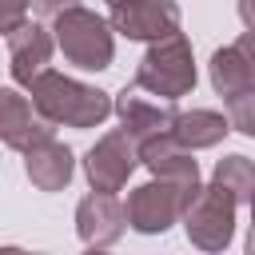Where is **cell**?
I'll return each instance as SVG.
<instances>
[{"label":"cell","instance_id":"1","mask_svg":"<svg viewBox=\"0 0 255 255\" xmlns=\"http://www.w3.org/2000/svg\"><path fill=\"white\" fill-rule=\"evenodd\" d=\"M28 96H32V104L60 128H100L112 112H116V100L108 96V92H100V88H92V84H80V80H72V76H64V72H56V68H44L32 84H28Z\"/></svg>","mask_w":255,"mask_h":255},{"label":"cell","instance_id":"2","mask_svg":"<svg viewBox=\"0 0 255 255\" xmlns=\"http://www.w3.org/2000/svg\"><path fill=\"white\" fill-rule=\"evenodd\" d=\"M52 32H56V48L64 52L68 64H76L84 72L112 68V56H116V36H112L116 28H112V20L96 16L84 4H72V8H64L52 20Z\"/></svg>","mask_w":255,"mask_h":255},{"label":"cell","instance_id":"3","mask_svg":"<svg viewBox=\"0 0 255 255\" xmlns=\"http://www.w3.org/2000/svg\"><path fill=\"white\" fill-rule=\"evenodd\" d=\"M135 88L159 100H183L195 92V56L183 32H171L143 52L135 68Z\"/></svg>","mask_w":255,"mask_h":255},{"label":"cell","instance_id":"4","mask_svg":"<svg viewBox=\"0 0 255 255\" xmlns=\"http://www.w3.org/2000/svg\"><path fill=\"white\" fill-rule=\"evenodd\" d=\"M199 179H167V175H155L147 183H139L131 195H128V219H131V231L139 235H163L171 223L183 219V211L191 207V199L199 195Z\"/></svg>","mask_w":255,"mask_h":255},{"label":"cell","instance_id":"5","mask_svg":"<svg viewBox=\"0 0 255 255\" xmlns=\"http://www.w3.org/2000/svg\"><path fill=\"white\" fill-rule=\"evenodd\" d=\"M235 207L239 199L219 187L215 179L207 187H199V195L191 199V207L183 211V231L199 251H223L235 235Z\"/></svg>","mask_w":255,"mask_h":255},{"label":"cell","instance_id":"6","mask_svg":"<svg viewBox=\"0 0 255 255\" xmlns=\"http://www.w3.org/2000/svg\"><path fill=\"white\" fill-rule=\"evenodd\" d=\"M139 163V139L128 128H116L92 143V151L84 155V175L96 191H120Z\"/></svg>","mask_w":255,"mask_h":255},{"label":"cell","instance_id":"7","mask_svg":"<svg viewBox=\"0 0 255 255\" xmlns=\"http://www.w3.org/2000/svg\"><path fill=\"white\" fill-rule=\"evenodd\" d=\"M112 28L128 40H163L179 32V4L175 0H120L112 4Z\"/></svg>","mask_w":255,"mask_h":255},{"label":"cell","instance_id":"8","mask_svg":"<svg viewBox=\"0 0 255 255\" xmlns=\"http://www.w3.org/2000/svg\"><path fill=\"white\" fill-rule=\"evenodd\" d=\"M131 227L128 219V203L116 199V191H96L80 199L76 207V235L84 247H112L124 231Z\"/></svg>","mask_w":255,"mask_h":255},{"label":"cell","instance_id":"9","mask_svg":"<svg viewBox=\"0 0 255 255\" xmlns=\"http://www.w3.org/2000/svg\"><path fill=\"white\" fill-rule=\"evenodd\" d=\"M56 124L28 100L20 96L16 88H4L0 92V139L12 147V151H28L44 139H52Z\"/></svg>","mask_w":255,"mask_h":255},{"label":"cell","instance_id":"10","mask_svg":"<svg viewBox=\"0 0 255 255\" xmlns=\"http://www.w3.org/2000/svg\"><path fill=\"white\" fill-rule=\"evenodd\" d=\"M207 76H211L215 96H223V100L239 96V92H251L255 88V28H247L227 48H215L211 64H207Z\"/></svg>","mask_w":255,"mask_h":255},{"label":"cell","instance_id":"11","mask_svg":"<svg viewBox=\"0 0 255 255\" xmlns=\"http://www.w3.org/2000/svg\"><path fill=\"white\" fill-rule=\"evenodd\" d=\"M4 40H8V72H12V80L28 88V84L48 68L52 48H56V32L44 28V24H36V20H24V24H16Z\"/></svg>","mask_w":255,"mask_h":255},{"label":"cell","instance_id":"12","mask_svg":"<svg viewBox=\"0 0 255 255\" xmlns=\"http://www.w3.org/2000/svg\"><path fill=\"white\" fill-rule=\"evenodd\" d=\"M116 116H120V124H124L139 143L175 131V120H179L175 100H159V96L147 100V96H139V88H124V92L116 96Z\"/></svg>","mask_w":255,"mask_h":255},{"label":"cell","instance_id":"13","mask_svg":"<svg viewBox=\"0 0 255 255\" xmlns=\"http://www.w3.org/2000/svg\"><path fill=\"white\" fill-rule=\"evenodd\" d=\"M24 171L32 179V187L40 191H64L76 175V159H72V147L60 143V139H44L36 147L24 151Z\"/></svg>","mask_w":255,"mask_h":255},{"label":"cell","instance_id":"14","mask_svg":"<svg viewBox=\"0 0 255 255\" xmlns=\"http://www.w3.org/2000/svg\"><path fill=\"white\" fill-rule=\"evenodd\" d=\"M139 159L151 175H167V179H199V163L191 155V147L167 131V135H155V139H143L139 143Z\"/></svg>","mask_w":255,"mask_h":255},{"label":"cell","instance_id":"15","mask_svg":"<svg viewBox=\"0 0 255 255\" xmlns=\"http://www.w3.org/2000/svg\"><path fill=\"white\" fill-rule=\"evenodd\" d=\"M227 131H235L231 120L219 116V112H211V108H191V112H179V120H175V135H179L191 151L223 143Z\"/></svg>","mask_w":255,"mask_h":255},{"label":"cell","instance_id":"16","mask_svg":"<svg viewBox=\"0 0 255 255\" xmlns=\"http://www.w3.org/2000/svg\"><path fill=\"white\" fill-rule=\"evenodd\" d=\"M211 179L219 187H227L239 203H251V195H255V163L247 155H223L215 163V175Z\"/></svg>","mask_w":255,"mask_h":255},{"label":"cell","instance_id":"17","mask_svg":"<svg viewBox=\"0 0 255 255\" xmlns=\"http://www.w3.org/2000/svg\"><path fill=\"white\" fill-rule=\"evenodd\" d=\"M223 104H227V120H231V128L255 139V88H251V92H239V96H227Z\"/></svg>","mask_w":255,"mask_h":255},{"label":"cell","instance_id":"18","mask_svg":"<svg viewBox=\"0 0 255 255\" xmlns=\"http://www.w3.org/2000/svg\"><path fill=\"white\" fill-rule=\"evenodd\" d=\"M28 8H32V0H0V32L8 36L16 24H24Z\"/></svg>","mask_w":255,"mask_h":255},{"label":"cell","instance_id":"19","mask_svg":"<svg viewBox=\"0 0 255 255\" xmlns=\"http://www.w3.org/2000/svg\"><path fill=\"white\" fill-rule=\"evenodd\" d=\"M76 0H32V12L36 16H44V20H56L64 8H72Z\"/></svg>","mask_w":255,"mask_h":255},{"label":"cell","instance_id":"20","mask_svg":"<svg viewBox=\"0 0 255 255\" xmlns=\"http://www.w3.org/2000/svg\"><path fill=\"white\" fill-rule=\"evenodd\" d=\"M239 20L247 28H255V0H239Z\"/></svg>","mask_w":255,"mask_h":255},{"label":"cell","instance_id":"21","mask_svg":"<svg viewBox=\"0 0 255 255\" xmlns=\"http://www.w3.org/2000/svg\"><path fill=\"white\" fill-rule=\"evenodd\" d=\"M247 251L255 255V227H251V235H247Z\"/></svg>","mask_w":255,"mask_h":255},{"label":"cell","instance_id":"22","mask_svg":"<svg viewBox=\"0 0 255 255\" xmlns=\"http://www.w3.org/2000/svg\"><path fill=\"white\" fill-rule=\"evenodd\" d=\"M251 227H255V195H251Z\"/></svg>","mask_w":255,"mask_h":255},{"label":"cell","instance_id":"23","mask_svg":"<svg viewBox=\"0 0 255 255\" xmlns=\"http://www.w3.org/2000/svg\"><path fill=\"white\" fill-rule=\"evenodd\" d=\"M108 4H120V0H108Z\"/></svg>","mask_w":255,"mask_h":255}]
</instances>
